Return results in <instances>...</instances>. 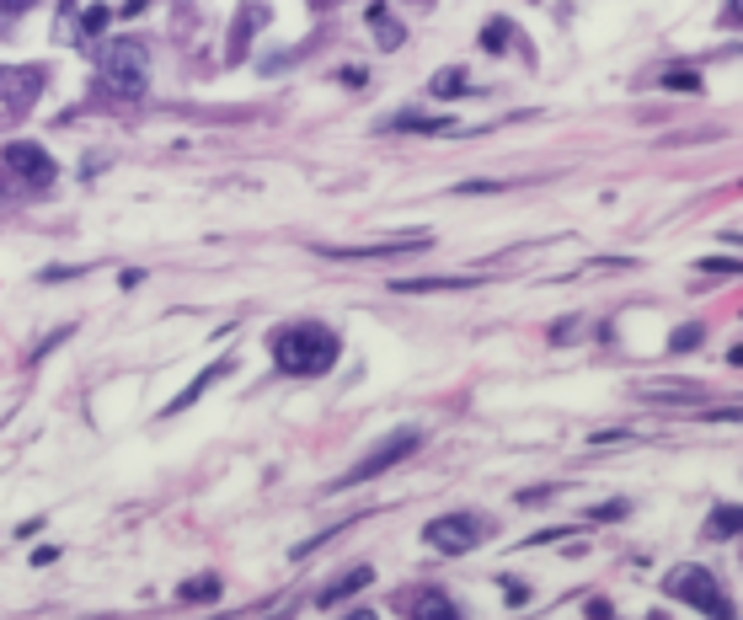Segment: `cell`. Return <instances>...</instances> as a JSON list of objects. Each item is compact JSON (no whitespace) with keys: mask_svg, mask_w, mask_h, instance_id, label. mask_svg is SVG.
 <instances>
[{"mask_svg":"<svg viewBox=\"0 0 743 620\" xmlns=\"http://www.w3.org/2000/svg\"><path fill=\"white\" fill-rule=\"evenodd\" d=\"M508 44H519V27H513L508 16H493V22L482 27V49H487V54H503Z\"/></svg>","mask_w":743,"mask_h":620,"instance_id":"5bb4252c","label":"cell"},{"mask_svg":"<svg viewBox=\"0 0 743 620\" xmlns=\"http://www.w3.org/2000/svg\"><path fill=\"white\" fill-rule=\"evenodd\" d=\"M429 241H434L429 231H412V236H391L380 247H321V257H332V262H364V257H391V251H423Z\"/></svg>","mask_w":743,"mask_h":620,"instance_id":"ba28073f","label":"cell"},{"mask_svg":"<svg viewBox=\"0 0 743 620\" xmlns=\"http://www.w3.org/2000/svg\"><path fill=\"white\" fill-rule=\"evenodd\" d=\"M44 80H49V70H38V64H0V102L5 108H33Z\"/></svg>","mask_w":743,"mask_h":620,"instance_id":"8992f818","label":"cell"},{"mask_svg":"<svg viewBox=\"0 0 743 620\" xmlns=\"http://www.w3.org/2000/svg\"><path fill=\"white\" fill-rule=\"evenodd\" d=\"M711 535H739V508L728 503V508H717V519H711Z\"/></svg>","mask_w":743,"mask_h":620,"instance_id":"d6986e66","label":"cell"},{"mask_svg":"<svg viewBox=\"0 0 743 620\" xmlns=\"http://www.w3.org/2000/svg\"><path fill=\"white\" fill-rule=\"evenodd\" d=\"M482 278H396V295H449V289H476Z\"/></svg>","mask_w":743,"mask_h":620,"instance_id":"9c48e42d","label":"cell"},{"mask_svg":"<svg viewBox=\"0 0 743 620\" xmlns=\"http://www.w3.org/2000/svg\"><path fill=\"white\" fill-rule=\"evenodd\" d=\"M589 519H605V524H610V519H626V503H605V508H594Z\"/></svg>","mask_w":743,"mask_h":620,"instance_id":"7402d4cb","label":"cell"},{"mask_svg":"<svg viewBox=\"0 0 743 620\" xmlns=\"http://www.w3.org/2000/svg\"><path fill=\"white\" fill-rule=\"evenodd\" d=\"M482 541H487V524L476 513H438L423 524V546H434L438 557H466Z\"/></svg>","mask_w":743,"mask_h":620,"instance_id":"277c9868","label":"cell"},{"mask_svg":"<svg viewBox=\"0 0 743 620\" xmlns=\"http://www.w3.org/2000/svg\"><path fill=\"white\" fill-rule=\"evenodd\" d=\"M348 620H374V610H354V616H348Z\"/></svg>","mask_w":743,"mask_h":620,"instance_id":"83f0119b","label":"cell"},{"mask_svg":"<svg viewBox=\"0 0 743 620\" xmlns=\"http://www.w3.org/2000/svg\"><path fill=\"white\" fill-rule=\"evenodd\" d=\"M429 91H434L438 102H449V97H466V91H471V75H466L460 64H449V70H438V75H434V86H429Z\"/></svg>","mask_w":743,"mask_h":620,"instance_id":"4fadbf2b","label":"cell"},{"mask_svg":"<svg viewBox=\"0 0 743 620\" xmlns=\"http://www.w3.org/2000/svg\"><path fill=\"white\" fill-rule=\"evenodd\" d=\"M236 370V359H220V364H209V370L198 374V380H193V385H187L183 396H177V401H172V407H166V412H187V407H193V401H198V396H203V390H209V385H220V380H225V374Z\"/></svg>","mask_w":743,"mask_h":620,"instance_id":"30bf717a","label":"cell"},{"mask_svg":"<svg viewBox=\"0 0 743 620\" xmlns=\"http://www.w3.org/2000/svg\"><path fill=\"white\" fill-rule=\"evenodd\" d=\"M728 27H739V0H728Z\"/></svg>","mask_w":743,"mask_h":620,"instance_id":"4316f807","label":"cell"},{"mask_svg":"<svg viewBox=\"0 0 743 620\" xmlns=\"http://www.w3.org/2000/svg\"><path fill=\"white\" fill-rule=\"evenodd\" d=\"M370 583H374V572L370 567H359V572H348L343 583H332V588L321 594V605H337V599H348V594H359V588H370Z\"/></svg>","mask_w":743,"mask_h":620,"instance_id":"2e32d148","label":"cell"},{"mask_svg":"<svg viewBox=\"0 0 743 620\" xmlns=\"http://www.w3.org/2000/svg\"><path fill=\"white\" fill-rule=\"evenodd\" d=\"M102 27H108V11L91 5V11H86V33H102Z\"/></svg>","mask_w":743,"mask_h":620,"instance_id":"603a6c76","label":"cell"},{"mask_svg":"<svg viewBox=\"0 0 743 620\" xmlns=\"http://www.w3.org/2000/svg\"><path fill=\"white\" fill-rule=\"evenodd\" d=\"M27 5H33V0H0V11H5V16H22Z\"/></svg>","mask_w":743,"mask_h":620,"instance_id":"484cf974","label":"cell"},{"mask_svg":"<svg viewBox=\"0 0 743 620\" xmlns=\"http://www.w3.org/2000/svg\"><path fill=\"white\" fill-rule=\"evenodd\" d=\"M33 561H38V567H49V561H60V551H54V546H38V551H33Z\"/></svg>","mask_w":743,"mask_h":620,"instance_id":"d4e9b609","label":"cell"},{"mask_svg":"<svg viewBox=\"0 0 743 620\" xmlns=\"http://www.w3.org/2000/svg\"><path fill=\"white\" fill-rule=\"evenodd\" d=\"M418 444H423V429H396V434L385 438L374 455H364V460H359L348 476H337V482H332V493H343V487H359V482H374V476H385V471H391V466H401V460H407Z\"/></svg>","mask_w":743,"mask_h":620,"instance_id":"5b68a950","label":"cell"},{"mask_svg":"<svg viewBox=\"0 0 743 620\" xmlns=\"http://www.w3.org/2000/svg\"><path fill=\"white\" fill-rule=\"evenodd\" d=\"M177 599H183V605H209V599H220V578H214V572L187 578L183 588H177Z\"/></svg>","mask_w":743,"mask_h":620,"instance_id":"9a60e30c","label":"cell"},{"mask_svg":"<svg viewBox=\"0 0 743 620\" xmlns=\"http://www.w3.org/2000/svg\"><path fill=\"white\" fill-rule=\"evenodd\" d=\"M589 620H610V605H605V599H589Z\"/></svg>","mask_w":743,"mask_h":620,"instance_id":"cb8c5ba5","label":"cell"},{"mask_svg":"<svg viewBox=\"0 0 743 620\" xmlns=\"http://www.w3.org/2000/svg\"><path fill=\"white\" fill-rule=\"evenodd\" d=\"M664 86H669V91H684V97H695V91H701V75H695V70H669Z\"/></svg>","mask_w":743,"mask_h":620,"instance_id":"ac0fdd59","label":"cell"},{"mask_svg":"<svg viewBox=\"0 0 743 620\" xmlns=\"http://www.w3.org/2000/svg\"><path fill=\"white\" fill-rule=\"evenodd\" d=\"M0 161H5L22 183H38V187L54 183V156H49V150H38V145H27V139L5 145V150H0Z\"/></svg>","mask_w":743,"mask_h":620,"instance_id":"52a82bcc","label":"cell"},{"mask_svg":"<svg viewBox=\"0 0 743 620\" xmlns=\"http://www.w3.org/2000/svg\"><path fill=\"white\" fill-rule=\"evenodd\" d=\"M391 134H449V128H460L455 119H418V113H401V119H391Z\"/></svg>","mask_w":743,"mask_h":620,"instance_id":"8fae6325","label":"cell"},{"mask_svg":"<svg viewBox=\"0 0 743 620\" xmlns=\"http://www.w3.org/2000/svg\"><path fill=\"white\" fill-rule=\"evenodd\" d=\"M669 348H674V354H690V348H701V326H680V332L669 337Z\"/></svg>","mask_w":743,"mask_h":620,"instance_id":"ffe728a7","label":"cell"},{"mask_svg":"<svg viewBox=\"0 0 743 620\" xmlns=\"http://www.w3.org/2000/svg\"><path fill=\"white\" fill-rule=\"evenodd\" d=\"M418 620H460V610H455L444 594H423V605H418Z\"/></svg>","mask_w":743,"mask_h":620,"instance_id":"e0dca14e","label":"cell"},{"mask_svg":"<svg viewBox=\"0 0 743 620\" xmlns=\"http://www.w3.org/2000/svg\"><path fill=\"white\" fill-rule=\"evenodd\" d=\"M102 75H108V86H113L119 97L139 102L145 86H150V54H145V44H139V38H119V44H108V54H102Z\"/></svg>","mask_w":743,"mask_h":620,"instance_id":"3957f363","label":"cell"},{"mask_svg":"<svg viewBox=\"0 0 743 620\" xmlns=\"http://www.w3.org/2000/svg\"><path fill=\"white\" fill-rule=\"evenodd\" d=\"M370 27L380 33V49H401L407 44V33H401V22L385 11V5H370Z\"/></svg>","mask_w":743,"mask_h":620,"instance_id":"7c38bea8","label":"cell"},{"mask_svg":"<svg viewBox=\"0 0 743 620\" xmlns=\"http://www.w3.org/2000/svg\"><path fill=\"white\" fill-rule=\"evenodd\" d=\"M337 354H343V337L332 326H321V321H295V326L273 332V359H278L284 374H300V380L326 374L337 364Z\"/></svg>","mask_w":743,"mask_h":620,"instance_id":"6da1fadb","label":"cell"},{"mask_svg":"<svg viewBox=\"0 0 743 620\" xmlns=\"http://www.w3.org/2000/svg\"><path fill=\"white\" fill-rule=\"evenodd\" d=\"M503 594H508V605H530V599H524V594H530V588H524V583H519V578H513V583H508V578H503Z\"/></svg>","mask_w":743,"mask_h":620,"instance_id":"44dd1931","label":"cell"},{"mask_svg":"<svg viewBox=\"0 0 743 620\" xmlns=\"http://www.w3.org/2000/svg\"><path fill=\"white\" fill-rule=\"evenodd\" d=\"M664 594H674V599H684V605H695L701 616H711V620H739L733 616V599L722 594V583H717L706 567H695V561H684V567H674V572L664 578Z\"/></svg>","mask_w":743,"mask_h":620,"instance_id":"7a4b0ae2","label":"cell"}]
</instances>
